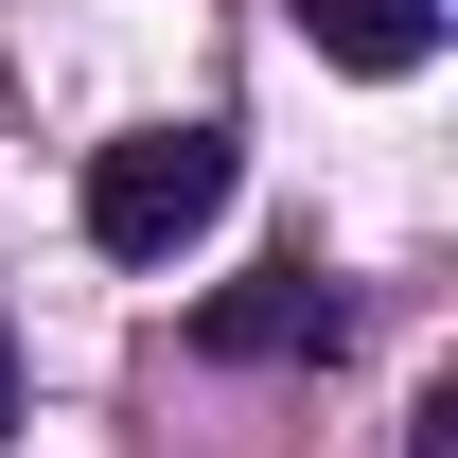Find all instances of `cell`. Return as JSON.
<instances>
[{
	"instance_id": "cell-3",
	"label": "cell",
	"mask_w": 458,
	"mask_h": 458,
	"mask_svg": "<svg viewBox=\"0 0 458 458\" xmlns=\"http://www.w3.org/2000/svg\"><path fill=\"white\" fill-rule=\"evenodd\" d=\"M300 36H318L335 71H370V89H388V71L441 54V0H300Z\"/></svg>"
},
{
	"instance_id": "cell-1",
	"label": "cell",
	"mask_w": 458,
	"mask_h": 458,
	"mask_svg": "<svg viewBox=\"0 0 458 458\" xmlns=\"http://www.w3.org/2000/svg\"><path fill=\"white\" fill-rule=\"evenodd\" d=\"M229 176H247L229 123H141V141L89 159V247H106V265H176V247L229 212Z\"/></svg>"
},
{
	"instance_id": "cell-2",
	"label": "cell",
	"mask_w": 458,
	"mask_h": 458,
	"mask_svg": "<svg viewBox=\"0 0 458 458\" xmlns=\"http://www.w3.org/2000/svg\"><path fill=\"white\" fill-rule=\"evenodd\" d=\"M194 352H212V370H335L352 352V283L318 247H283V265H247V283L194 300Z\"/></svg>"
},
{
	"instance_id": "cell-4",
	"label": "cell",
	"mask_w": 458,
	"mask_h": 458,
	"mask_svg": "<svg viewBox=\"0 0 458 458\" xmlns=\"http://www.w3.org/2000/svg\"><path fill=\"white\" fill-rule=\"evenodd\" d=\"M0 441H18V318H0Z\"/></svg>"
}]
</instances>
